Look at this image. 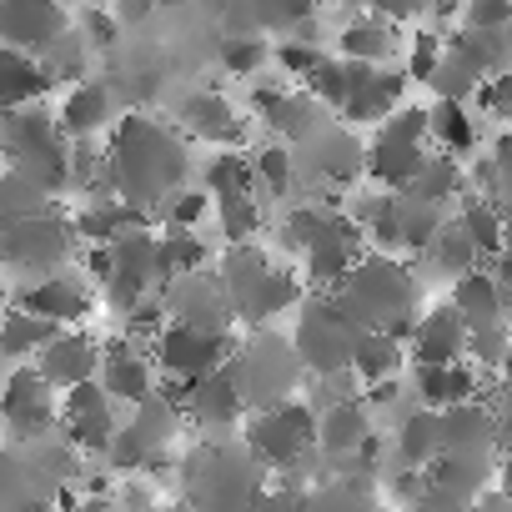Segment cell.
Listing matches in <instances>:
<instances>
[{
    "mask_svg": "<svg viewBox=\"0 0 512 512\" xmlns=\"http://www.w3.org/2000/svg\"><path fill=\"white\" fill-rule=\"evenodd\" d=\"M362 246H367V236L357 231V221L342 211V206H332L327 211V221H322V231L307 241V251H302V267H307V277L322 287V292H342V282L352 277V267L362 262Z\"/></svg>",
    "mask_w": 512,
    "mask_h": 512,
    "instance_id": "obj_12",
    "label": "cell"
},
{
    "mask_svg": "<svg viewBox=\"0 0 512 512\" xmlns=\"http://www.w3.org/2000/svg\"><path fill=\"white\" fill-rule=\"evenodd\" d=\"M201 191H206L211 201H221V196H246V191H256V171H251V161H246L241 151H221V156L206 166Z\"/></svg>",
    "mask_w": 512,
    "mask_h": 512,
    "instance_id": "obj_45",
    "label": "cell"
},
{
    "mask_svg": "<svg viewBox=\"0 0 512 512\" xmlns=\"http://www.w3.org/2000/svg\"><path fill=\"white\" fill-rule=\"evenodd\" d=\"M462 231L472 236V246H477V256H502L507 251V221H502V206L497 201H482V196H472V201H462Z\"/></svg>",
    "mask_w": 512,
    "mask_h": 512,
    "instance_id": "obj_42",
    "label": "cell"
},
{
    "mask_svg": "<svg viewBox=\"0 0 512 512\" xmlns=\"http://www.w3.org/2000/svg\"><path fill=\"white\" fill-rule=\"evenodd\" d=\"M31 367L51 382V392H71L81 382H96V372H101V342L86 337V332H61Z\"/></svg>",
    "mask_w": 512,
    "mask_h": 512,
    "instance_id": "obj_20",
    "label": "cell"
},
{
    "mask_svg": "<svg viewBox=\"0 0 512 512\" xmlns=\"http://www.w3.org/2000/svg\"><path fill=\"white\" fill-rule=\"evenodd\" d=\"M392 211H397V231H402V251H427L432 236L442 231V206L412 196V191H397L392 196Z\"/></svg>",
    "mask_w": 512,
    "mask_h": 512,
    "instance_id": "obj_41",
    "label": "cell"
},
{
    "mask_svg": "<svg viewBox=\"0 0 512 512\" xmlns=\"http://www.w3.org/2000/svg\"><path fill=\"white\" fill-rule=\"evenodd\" d=\"M251 171H256V186L262 191H272V196H282L287 186H292V176H297V156H292V146H267V151H256L251 156Z\"/></svg>",
    "mask_w": 512,
    "mask_h": 512,
    "instance_id": "obj_48",
    "label": "cell"
},
{
    "mask_svg": "<svg viewBox=\"0 0 512 512\" xmlns=\"http://www.w3.org/2000/svg\"><path fill=\"white\" fill-rule=\"evenodd\" d=\"M156 256H161V287L181 282V277H196L206 272V241L201 231H176V226H161L156 231Z\"/></svg>",
    "mask_w": 512,
    "mask_h": 512,
    "instance_id": "obj_36",
    "label": "cell"
},
{
    "mask_svg": "<svg viewBox=\"0 0 512 512\" xmlns=\"http://www.w3.org/2000/svg\"><path fill=\"white\" fill-rule=\"evenodd\" d=\"M437 457H442V412H427V407L407 412L397 427V462L407 472H427Z\"/></svg>",
    "mask_w": 512,
    "mask_h": 512,
    "instance_id": "obj_31",
    "label": "cell"
},
{
    "mask_svg": "<svg viewBox=\"0 0 512 512\" xmlns=\"http://www.w3.org/2000/svg\"><path fill=\"white\" fill-rule=\"evenodd\" d=\"M427 262L442 272V277H452V282H462V277H472L477 272V246H472V236L462 231V221H442V231L432 236V246H427Z\"/></svg>",
    "mask_w": 512,
    "mask_h": 512,
    "instance_id": "obj_38",
    "label": "cell"
},
{
    "mask_svg": "<svg viewBox=\"0 0 512 512\" xmlns=\"http://www.w3.org/2000/svg\"><path fill=\"white\" fill-rule=\"evenodd\" d=\"M61 427H66V442H71V447H81V452H106L111 437L121 432L116 402L101 392V382H81V387L61 392Z\"/></svg>",
    "mask_w": 512,
    "mask_h": 512,
    "instance_id": "obj_15",
    "label": "cell"
},
{
    "mask_svg": "<svg viewBox=\"0 0 512 512\" xmlns=\"http://www.w3.org/2000/svg\"><path fill=\"white\" fill-rule=\"evenodd\" d=\"M96 382H101V392H106L111 402H126V407L146 402V397L156 392L151 347H136V342H126V337L106 342V347H101V372H96Z\"/></svg>",
    "mask_w": 512,
    "mask_h": 512,
    "instance_id": "obj_17",
    "label": "cell"
},
{
    "mask_svg": "<svg viewBox=\"0 0 512 512\" xmlns=\"http://www.w3.org/2000/svg\"><path fill=\"white\" fill-rule=\"evenodd\" d=\"M302 156H307L312 176L327 181V186H352V181L367 171V146H362L357 131L342 126V121H332L327 131H317V136L302 146Z\"/></svg>",
    "mask_w": 512,
    "mask_h": 512,
    "instance_id": "obj_19",
    "label": "cell"
},
{
    "mask_svg": "<svg viewBox=\"0 0 512 512\" xmlns=\"http://www.w3.org/2000/svg\"><path fill=\"white\" fill-rule=\"evenodd\" d=\"M367 437H372V427H367V402H362V397L317 412V452H322L327 462H342V457L362 452Z\"/></svg>",
    "mask_w": 512,
    "mask_h": 512,
    "instance_id": "obj_25",
    "label": "cell"
},
{
    "mask_svg": "<svg viewBox=\"0 0 512 512\" xmlns=\"http://www.w3.org/2000/svg\"><path fill=\"white\" fill-rule=\"evenodd\" d=\"M372 332H387L392 342H412L417 332V317H412V302H417V282L412 272L397 262V256H362V262L352 267V277L342 282L337 292Z\"/></svg>",
    "mask_w": 512,
    "mask_h": 512,
    "instance_id": "obj_3",
    "label": "cell"
},
{
    "mask_svg": "<svg viewBox=\"0 0 512 512\" xmlns=\"http://www.w3.org/2000/svg\"><path fill=\"white\" fill-rule=\"evenodd\" d=\"M462 186H467L462 166H457L452 156L432 151V156H427V166L417 171V181H412L407 191H412V196H422V201H432V206H442V201H452V196H457Z\"/></svg>",
    "mask_w": 512,
    "mask_h": 512,
    "instance_id": "obj_46",
    "label": "cell"
},
{
    "mask_svg": "<svg viewBox=\"0 0 512 512\" xmlns=\"http://www.w3.org/2000/svg\"><path fill=\"white\" fill-rule=\"evenodd\" d=\"M46 211H56V196H46L21 171L0 166V226H16V221H31V216H46Z\"/></svg>",
    "mask_w": 512,
    "mask_h": 512,
    "instance_id": "obj_40",
    "label": "cell"
},
{
    "mask_svg": "<svg viewBox=\"0 0 512 512\" xmlns=\"http://www.w3.org/2000/svg\"><path fill=\"white\" fill-rule=\"evenodd\" d=\"M156 216H161L166 226H176V231H201V221L211 216V196H206L201 186H181L176 196L161 201Z\"/></svg>",
    "mask_w": 512,
    "mask_h": 512,
    "instance_id": "obj_47",
    "label": "cell"
},
{
    "mask_svg": "<svg viewBox=\"0 0 512 512\" xmlns=\"http://www.w3.org/2000/svg\"><path fill=\"white\" fill-rule=\"evenodd\" d=\"M0 302H6V282H0Z\"/></svg>",
    "mask_w": 512,
    "mask_h": 512,
    "instance_id": "obj_56",
    "label": "cell"
},
{
    "mask_svg": "<svg viewBox=\"0 0 512 512\" xmlns=\"http://www.w3.org/2000/svg\"><path fill=\"white\" fill-rule=\"evenodd\" d=\"M482 482H487V462H477V457H452V452H442V457L427 467V497L452 502V507H467V502L482 492Z\"/></svg>",
    "mask_w": 512,
    "mask_h": 512,
    "instance_id": "obj_30",
    "label": "cell"
},
{
    "mask_svg": "<svg viewBox=\"0 0 512 512\" xmlns=\"http://www.w3.org/2000/svg\"><path fill=\"white\" fill-rule=\"evenodd\" d=\"M226 372L236 377V387H241V397H246V412H267V407L292 402V392H297V382H302L297 347L282 342L272 327L251 332L246 342H236Z\"/></svg>",
    "mask_w": 512,
    "mask_h": 512,
    "instance_id": "obj_5",
    "label": "cell"
},
{
    "mask_svg": "<svg viewBox=\"0 0 512 512\" xmlns=\"http://www.w3.org/2000/svg\"><path fill=\"white\" fill-rule=\"evenodd\" d=\"M71 512H121V502L111 492H86L81 502H71Z\"/></svg>",
    "mask_w": 512,
    "mask_h": 512,
    "instance_id": "obj_54",
    "label": "cell"
},
{
    "mask_svg": "<svg viewBox=\"0 0 512 512\" xmlns=\"http://www.w3.org/2000/svg\"><path fill=\"white\" fill-rule=\"evenodd\" d=\"M452 312L462 317V327H467V332L507 322V317H502V297H497L492 272H482V267H477L472 277H462V282L452 287Z\"/></svg>",
    "mask_w": 512,
    "mask_h": 512,
    "instance_id": "obj_35",
    "label": "cell"
},
{
    "mask_svg": "<svg viewBox=\"0 0 512 512\" xmlns=\"http://www.w3.org/2000/svg\"><path fill=\"white\" fill-rule=\"evenodd\" d=\"M442 36H432V31H417L412 36V56H407V81H432L437 76V66H442Z\"/></svg>",
    "mask_w": 512,
    "mask_h": 512,
    "instance_id": "obj_51",
    "label": "cell"
},
{
    "mask_svg": "<svg viewBox=\"0 0 512 512\" xmlns=\"http://www.w3.org/2000/svg\"><path fill=\"white\" fill-rule=\"evenodd\" d=\"M267 277H272V256H267L262 246H226L216 282H221V292H226V302H231V317H236V322H241V312L251 307V297L262 292V282H267Z\"/></svg>",
    "mask_w": 512,
    "mask_h": 512,
    "instance_id": "obj_24",
    "label": "cell"
},
{
    "mask_svg": "<svg viewBox=\"0 0 512 512\" xmlns=\"http://www.w3.org/2000/svg\"><path fill=\"white\" fill-rule=\"evenodd\" d=\"M146 512H186V507H176V502H166V507H161V502H151Z\"/></svg>",
    "mask_w": 512,
    "mask_h": 512,
    "instance_id": "obj_55",
    "label": "cell"
},
{
    "mask_svg": "<svg viewBox=\"0 0 512 512\" xmlns=\"http://www.w3.org/2000/svg\"><path fill=\"white\" fill-rule=\"evenodd\" d=\"M161 307H166V322L191 327V332H211V337H231V322H236L231 302L211 272H196V277L161 287Z\"/></svg>",
    "mask_w": 512,
    "mask_h": 512,
    "instance_id": "obj_13",
    "label": "cell"
},
{
    "mask_svg": "<svg viewBox=\"0 0 512 512\" xmlns=\"http://www.w3.org/2000/svg\"><path fill=\"white\" fill-rule=\"evenodd\" d=\"M76 246H81V241H76V231H71V216L56 206V211H46V216L0 226V267L41 282V277L71 272Z\"/></svg>",
    "mask_w": 512,
    "mask_h": 512,
    "instance_id": "obj_7",
    "label": "cell"
},
{
    "mask_svg": "<svg viewBox=\"0 0 512 512\" xmlns=\"http://www.w3.org/2000/svg\"><path fill=\"white\" fill-rule=\"evenodd\" d=\"M492 437H497V422H492V412L482 407V402H462V407H447L442 412V452H452V457H487V447H492Z\"/></svg>",
    "mask_w": 512,
    "mask_h": 512,
    "instance_id": "obj_29",
    "label": "cell"
},
{
    "mask_svg": "<svg viewBox=\"0 0 512 512\" xmlns=\"http://www.w3.org/2000/svg\"><path fill=\"white\" fill-rule=\"evenodd\" d=\"M272 56H277V66H282L297 86H302V81H307V76L322 66V46H307V41H282Z\"/></svg>",
    "mask_w": 512,
    "mask_h": 512,
    "instance_id": "obj_52",
    "label": "cell"
},
{
    "mask_svg": "<svg viewBox=\"0 0 512 512\" xmlns=\"http://www.w3.org/2000/svg\"><path fill=\"white\" fill-rule=\"evenodd\" d=\"M262 472H297L317 462V412L302 402H282L267 412L246 417V442H241Z\"/></svg>",
    "mask_w": 512,
    "mask_h": 512,
    "instance_id": "obj_6",
    "label": "cell"
},
{
    "mask_svg": "<svg viewBox=\"0 0 512 512\" xmlns=\"http://www.w3.org/2000/svg\"><path fill=\"white\" fill-rule=\"evenodd\" d=\"M507 347H512V332H507V322H497V327H477V332H467V352H472L477 362H487V367H502V357H507Z\"/></svg>",
    "mask_w": 512,
    "mask_h": 512,
    "instance_id": "obj_53",
    "label": "cell"
},
{
    "mask_svg": "<svg viewBox=\"0 0 512 512\" xmlns=\"http://www.w3.org/2000/svg\"><path fill=\"white\" fill-rule=\"evenodd\" d=\"M236 352V337H211V332H191V327H176L166 322V332L156 337L151 347V362L176 382V387H191L211 372H221Z\"/></svg>",
    "mask_w": 512,
    "mask_h": 512,
    "instance_id": "obj_11",
    "label": "cell"
},
{
    "mask_svg": "<svg viewBox=\"0 0 512 512\" xmlns=\"http://www.w3.org/2000/svg\"><path fill=\"white\" fill-rule=\"evenodd\" d=\"M181 121H186L191 136L216 141V146H226V151H236V146L246 141V121H241V111H236L221 91H191V96L181 101Z\"/></svg>",
    "mask_w": 512,
    "mask_h": 512,
    "instance_id": "obj_23",
    "label": "cell"
},
{
    "mask_svg": "<svg viewBox=\"0 0 512 512\" xmlns=\"http://www.w3.org/2000/svg\"><path fill=\"white\" fill-rule=\"evenodd\" d=\"M0 161L6 171L36 181L46 196H61L71 186V141L46 106H21L0 116Z\"/></svg>",
    "mask_w": 512,
    "mask_h": 512,
    "instance_id": "obj_2",
    "label": "cell"
},
{
    "mask_svg": "<svg viewBox=\"0 0 512 512\" xmlns=\"http://www.w3.org/2000/svg\"><path fill=\"white\" fill-rule=\"evenodd\" d=\"M61 136L66 141H96L111 121H116V91L111 81H81L71 86L66 106H61Z\"/></svg>",
    "mask_w": 512,
    "mask_h": 512,
    "instance_id": "obj_22",
    "label": "cell"
},
{
    "mask_svg": "<svg viewBox=\"0 0 512 512\" xmlns=\"http://www.w3.org/2000/svg\"><path fill=\"white\" fill-rule=\"evenodd\" d=\"M0 427H6L16 442H41L61 427V402L31 362L16 367L6 377V387H0Z\"/></svg>",
    "mask_w": 512,
    "mask_h": 512,
    "instance_id": "obj_9",
    "label": "cell"
},
{
    "mask_svg": "<svg viewBox=\"0 0 512 512\" xmlns=\"http://www.w3.org/2000/svg\"><path fill=\"white\" fill-rule=\"evenodd\" d=\"M101 176L116 201H126L141 216H156L161 201L186 186L191 151L171 126L151 116H121L111 131V146L101 151Z\"/></svg>",
    "mask_w": 512,
    "mask_h": 512,
    "instance_id": "obj_1",
    "label": "cell"
},
{
    "mask_svg": "<svg viewBox=\"0 0 512 512\" xmlns=\"http://www.w3.org/2000/svg\"><path fill=\"white\" fill-rule=\"evenodd\" d=\"M412 377H417V397H422L427 412H447V407H462V402L477 397V377L462 362H452V367H412Z\"/></svg>",
    "mask_w": 512,
    "mask_h": 512,
    "instance_id": "obj_33",
    "label": "cell"
},
{
    "mask_svg": "<svg viewBox=\"0 0 512 512\" xmlns=\"http://www.w3.org/2000/svg\"><path fill=\"white\" fill-rule=\"evenodd\" d=\"M76 36H81L91 51H116V46H121L116 16H111V11H96V6H86V11L76 16Z\"/></svg>",
    "mask_w": 512,
    "mask_h": 512,
    "instance_id": "obj_50",
    "label": "cell"
},
{
    "mask_svg": "<svg viewBox=\"0 0 512 512\" xmlns=\"http://www.w3.org/2000/svg\"><path fill=\"white\" fill-rule=\"evenodd\" d=\"M11 307L41 317V322H56V327H76L91 317L96 297H91V282L86 272H56V277H41V282H26L21 292H11Z\"/></svg>",
    "mask_w": 512,
    "mask_h": 512,
    "instance_id": "obj_14",
    "label": "cell"
},
{
    "mask_svg": "<svg viewBox=\"0 0 512 512\" xmlns=\"http://www.w3.org/2000/svg\"><path fill=\"white\" fill-rule=\"evenodd\" d=\"M292 307H302V277H297V272L272 267V277L262 282V292H256V297H251V307L241 312V327L262 332L267 322H277V317H282V312H292Z\"/></svg>",
    "mask_w": 512,
    "mask_h": 512,
    "instance_id": "obj_37",
    "label": "cell"
},
{
    "mask_svg": "<svg viewBox=\"0 0 512 512\" xmlns=\"http://www.w3.org/2000/svg\"><path fill=\"white\" fill-rule=\"evenodd\" d=\"M256 116H262L282 146H307L317 131H327V106H317L302 86H262L256 91Z\"/></svg>",
    "mask_w": 512,
    "mask_h": 512,
    "instance_id": "obj_16",
    "label": "cell"
},
{
    "mask_svg": "<svg viewBox=\"0 0 512 512\" xmlns=\"http://www.w3.org/2000/svg\"><path fill=\"white\" fill-rule=\"evenodd\" d=\"M176 392H181L186 422H196L206 432H231L246 417V397H241V387H236V377L226 367L201 377V382H191V387H176Z\"/></svg>",
    "mask_w": 512,
    "mask_h": 512,
    "instance_id": "obj_18",
    "label": "cell"
},
{
    "mask_svg": "<svg viewBox=\"0 0 512 512\" xmlns=\"http://www.w3.org/2000/svg\"><path fill=\"white\" fill-rule=\"evenodd\" d=\"M372 327L337 297V292H322L312 302H302V322H297V362L317 377H352V357H357V342L367 337Z\"/></svg>",
    "mask_w": 512,
    "mask_h": 512,
    "instance_id": "obj_4",
    "label": "cell"
},
{
    "mask_svg": "<svg viewBox=\"0 0 512 512\" xmlns=\"http://www.w3.org/2000/svg\"><path fill=\"white\" fill-rule=\"evenodd\" d=\"M211 216H216V226L231 246H251V236L262 231V201H256V191L211 201Z\"/></svg>",
    "mask_w": 512,
    "mask_h": 512,
    "instance_id": "obj_44",
    "label": "cell"
},
{
    "mask_svg": "<svg viewBox=\"0 0 512 512\" xmlns=\"http://www.w3.org/2000/svg\"><path fill=\"white\" fill-rule=\"evenodd\" d=\"M462 357H467V327H462V317L452 312V302L447 307H432L417 322V332H412V367H452Z\"/></svg>",
    "mask_w": 512,
    "mask_h": 512,
    "instance_id": "obj_21",
    "label": "cell"
},
{
    "mask_svg": "<svg viewBox=\"0 0 512 512\" xmlns=\"http://www.w3.org/2000/svg\"><path fill=\"white\" fill-rule=\"evenodd\" d=\"M427 131H432V141H437L442 156H457V151H472L477 146V126H472L467 106H457V101H437L427 111Z\"/></svg>",
    "mask_w": 512,
    "mask_h": 512,
    "instance_id": "obj_43",
    "label": "cell"
},
{
    "mask_svg": "<svg viewBox=\"0 0 512 512\" xmlns=\"http://www.w3.org/2000/svg\"><path fill=\"white\" fill-rule=\"evenodd\" d=\"M402 372V342H392L387 332H367L357 342V357H352V377L362 387H382V382H397Z\"/></svg>",
    "mask_w": 512,
    "mask_h": 512,
    "instance_id": "obj_39",
    "label": "cell"
},
{
    "mask_svg": "<svg viewBox=\"0 0 512 512\" xmlns=\"http://www.w3.org/2000/svg\"><path fill=\"white\" fill-rule=\"evenodd\" d=\"M337 51L342 61H362V66H382L392 51H397V31L377 16V11H362L347 21V31L337 36Z\"/></svg>",
    "mask_w": 512,
    "mask_h": 512,
    "instance_id": "obj_32",
    "label": "cell"
},
{
    "mask_svg": "<svg viewBox=\"0 0 512 512\" xmlns=\"http://www.w3.org/2000/svg\"><path fill=\"white\" fill-rule=\"evenodd\" d=\"M51 71L46 61H31L11 46H0V116L6 111H21V106H41L46 91H51Z\"/></svg>",
    "mask_w": 512,
    "mask_h": 512,
    "instance_id": "obj_26",
    "label": "cell"
},
{
    "mask_svg": "<svg viewBox=\"0 0 512 512\" xmlns=\"http://www.w3.org/2000/svg\"><path fill=\"white\" fill-rule=\"evenodd\" d=\"M66 327L56 322H41L21 307H6L0 312V357H11V362H26V357H41Z\"/></svg>",
    "mask_w": 512,
    "mask_h": 512,
    "instance_id": "obj_34",
    "label": "cell"
},
{
    "mask_svg": "<svg viewBox=\"0 0 512 512\" xmlns=\"http://www.w3.org/2000/svg\"><path fill=\"white\" fill-rule=\"evenodd\" d=\"M151 216H141V211H131L126 201H116V196H101V201H81L76 211H71V231H76V241L81 246H111L121 231H136V226H146Z\"/></svg>",
    "mask_w": 512,
    "mask_h": 512,
    "instance_id": "obj_27",
    "label": "cell"
},
{
    "mask_svg": "<svg viewBox=\"0 0 512 512\" xmlns=\"http://www.w3.org/2000/svg\"><path fill=\"white\" fill-rule=\"evenodd\" d=\"M76 31V16L56 0H0V46H11L31 61H46L66 36Z\"/></svg>",
    "mask_w": 512,
    "mask_h": 512,
    "instance_id": "obj_10",
    "label": "cell"
},
{
    "mask_svg": "<svg viewBox=\"0 0 512 512\" xmlns=\"http://www.w3.org/2000/svg\"><path fill=\"white\" fill-rule=\"evenodd\" d=\"M126 427L151 447V452H166L176 442V432L186 427V412H181V392L176 387H156L146 402H136V412L126 417Z\"/></svg>",
    "mask_w": 512,
    "mask_h": 512,
    "instance_id": "obj_28",
    "label": "cell"
},
{
    "mask_svg": "<svg viewBox=\"0 0 512 512\" xmlns=\"http://www.w3.org/2000/svg\"><path fill=\"white\" fill-rule=\"evenodd\" d=\"M432 156V131H427V111L422 106H402L392 111L377 131H372V146H367V176L377 186H387V196L407 191L417 181V171L427 166Z\"/></svg>",
    "mask_w": 512,
    "mask_h": 512,
    "instance_id": "obj_8",
    "label": "cell"
},
{
    "mask_svg": "<svg viewBox=\"0 0 512 512\" xmlns=\"http://www.w3.org/2000/svg\"><path fill=\"white\" fill-rule=\"evenodd\" d=\"M272 61V46H267V36H241V41H221V66L231 71V76H256Z\"/></svg>",
    "mask_w": 512,
    "mask_h": 512,
    "instance_id": "obj_49",
    "label": "cell"
}]
</instances>
